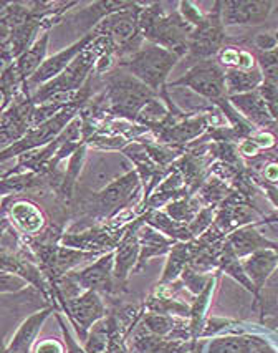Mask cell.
Instances as JSON below:
<instances>
[{
    "mask_svg": "<svg viewBox=\"0 0 278 353\" xmlns=\"http://www.w3.org/2000/svg\"><path fill=\"white\" fill-rule=\"evenodd\" d=\"M139 28L142 39L149 43L159 45L166 50L175 52L184 57L189 47V39L194 32V27L187 23L181 14H164L162 3H151L142 7L139 14Z\"/></svg>",
    "mask_w": 278,
    "mask_h": 353,
    "instance_id": "1",
    "label": "cell"
},
{
    "mask_svg": "<svg viewBox=\"0 0 278 353\" xmlns=\"http://www.w3.org/2000/svg\"><path fill=\"white\" fill-rule=\"evenodd\" d=\"M111 48L114 50L111 42H109L106 37L96 35V39L93 40V42L89 43L58 77L53 78L48 83L39 86V88L32 93L34 103L40 105L42 101L48 100V98L53 95H60V93H78L80 90L87 85V81L89 80V77L93 75V72H95L98 59H100L105 52L111 50Z\"/></svg>",
    "mask_w": 278,
    "mask_h": 353,
    "instance_id": "2",
    "label": "cell"
},
{
    "mask_svg": "<svg viewBox=\"0 0 278 353\" xmlns=\"http://www.w3.org/2000/svg\"><path fill=\"white\" fill-rule=\"evenodd\" d=\"M181 59L179 53L148 43L125 59L118 60V68L128 72L153 90L158 97H161V93L167 90V78Z\"/></svg>",
    "mask_w": 278,
    "mask_h": 353,
    "instance_id": "3",
    "label": "cell"
},
{
    "mask_svg": "<svg viewBox=\"0 0 278 353\" xmlns=\"http://www.w3.org/2000/svg\"><path fill=\"white\" fill-rule=\"evenodd\" d=\"M106 100L114 117L136 121L139 112L158 95L125 70L106 73Z\"/></svg>",
    "mask_w": 278,
    "mask_h": 353,
    "instance_id": "4",
    "label": "cell"
},
{
    "mask_svg": "<svg viewBox=\"0 0 278 353\" xmlns=\"http://www.w3.org/2000/svg\"><path fill=\"white\" fill-rule=\"evenodd\" d=\"M142 7L136 3L131 9L109 14L93 28L95 35L106 37L120 59L131 55L142 47V34L139 28V14Z\"/></svg>",
    "mask_w": 278,
    "mask_h": 353,
    "instance_id": "5",
    "label": "cell"
},
{
    "mask_svg": "<svg viewBox=\"0 0 278 353\" xmlns=\"http://www.w3.org/2000/svg\"><path fill=\"white\" fill-rule=\"evenodd\" d=\"M83 101L85 97L81 95L80 100H76L75 103L70 105L68 108L63 110V112L55 114L52 120L45 121L39 126H32V128L25 133V137L20 138L19 141L10 143L9 146L3 148V150L0 151V163L9 161L12 158H19V156L27 153V151L47 146L50 145L52 141H55V139L63 133L70 123H72V120H75V118L78 117Z\"/></svg>",
    "mask_w": 278,
    "mask_h": 353,
    "instance_id": "6",
    "label": "cell"
},
{
    "mask_svg": "<svg viewBox=\"0 0 278 353\" xmlns=\"http://www.w3.org/2000/svg\"><path fill=\"white\" fill-rule=\"evenodd\" d=\"M175 86L191 88L199 97L206 98V100L215 105L220 100H224V98H227L226 72H224V68L220 67L217 61L212 60L197 61L179 80H174L173 83H167V88H175Z\"/></svg>",
    "mask_w": 278,
    "mask_h": 353,
    "instance_id": "7",
    "label": "cell"
},
{
    "mask_svg": "<svg viewBox=\"0 0 278 353\" xmlns=\"http://www.w3.org/2000/svg\"><path fill=\"white\" fill-rule=\"evenodd\" d=\"M222 2H215L214 9L204 15L202 22L194 27L187 53L199 61L211 60L226 47V27L222 23Z\"/></svg>",
    "mask_w": 278,
    "mask_h": 353,
    "instance_id": "8",
    "label": "cell"
},
{
    "mask_svg": "<svg viewBox=\"0 0 278 353\" xmlns=\"http://www.w3.org/2000/svg\"><path fill=\"white\" fill-rule=\"evenodd\" d=\"M138 172L129 171L128 174L121 176L120 179L108 184L105 190L93 192L92 199L88 201L85 209H87L92 216H111L133 199V192L138 190Z\"/></svg>",
    "mask_w": 278,
    "mask_h": 353,
    "instance_id": "9",
    "label": "cell"
},
{
    "mask_svg": "<svg viewBox=\"0 0 278 353\" xmlns=\"http://www.w3.org/2000/svg\"><path fill=\"white\" fill-rule=\"evenodd\" d=\"M65 310H67L68 319L76 328L81 342H85L88 336V332L96 322L105 319L106 309L105 303L101 301L100 294L93 290H85L83 294H78L76 297L68 299L63 302Z\"/></svg>",
    "mask_w": 278,
    "mask_h": 353,
    "instance_id": "10",
    "label": "cell"
},
{
    "mask_svg": "<svg viewBox=\"0 0 278 353\" xmlns=\"http://www.w3.org/2000/svg\"><path fill=\"white\" fill-rule=\"evenodd\" d=\"M83 168L85 186L95 192L105 190L108 184L116 181L131 171L129 163L122 156L103 153V151L96 153L95 158L89 159V161H85Z\"/></svg>",
    "mask_w": 278,
    "mask_h": 353,
    "instance_id": "11",
    "label": "cell"
},
{
    "mask_svg": "<svg viewBox=\"0 0 278 353\" xmlns=\"http://www.w3.org/2000/svg\"><path fill=\"white\" fill-rule=\"evenodd\" d=\"M95 39H96L95 32L92 30L89 34H85L83 37H81L80 40H76L75 43L70 45V47L56 52L55 55L48 57V59L43 61L42 67L39 68V72H36L35 75L25 83L28 86V90H30V93H34L39 86L48 83V81L53 80V78L58 77L60 73L63 72V70L67 68L68 65L72 63V61L75 60L76 57H78L80 53L83 52L85 48H87Z\"/></svg>",
    "mask_w": 278,
    "mask_h": 353,
    "instance_id": "12",
    "label": "cell"
},
{
    "mask_svg": "<svg viewBox=\"0 0 278 353\" xmlns=\"http://www.w3.org/2000/svg\"><path fill=\"white\" fill-rule=\"evenodd\" d=\"M275 3L270 0H232L222 2L224 27L235 26H260L272 14Z\"/></svg>",
    "mask_w": 278,
    "mask_h": 353,
    "instance_id": "13",
    "label": "cell"
},
{
    "mask_svg": "<svg viewBox=\"0 0 278 353\" xmlns=\"http://www.w3.org/2000/svg\"><path fill=\"white\" fill-rule=\"evenodd\" d=\"M113 269L114 252L101 256L95 264L88 265L75 274H67V277L81 290H93L98 294L113 292Z\"/></svg>",
    "mask_w": 278,
    "mask_h": 353,
    "instance_id": "14",
    "label": "cell"
},
{
    "mask_svg": "<svg viewBox=\"0 0 278 353\" xmlns=\"http://www.w3.org/2000/svg\"><path fill=\"white\" fill-rule=\"evenodd\" d=\"M228 101L234 106L235 112L242 114V118L253 126H259L264 130H278V123L270 112L268 105L261 98L259 92L244 93V95L228 97Z\"/></svg>",
    "mask_w": 278,
    "mask_h": 353,
    "instance_id": "15",
    "label": "cell"
},
{
    "mask_svg": "<svg viewBox=\"0 0 278 353\" xmlns=\"http://www.w3.org/2000/svg\"><path fill=\"white\" fill-rule=\"evenodd\" d=\"M138 327L139 328L134 332L133 340H131V350L136 353H187L194 345L181 342V340H173L169 336L151 334L142 323Z\"/></svg>",
    "mask_w": 278,
    "mask_h": 353,
    "instance_id": "16",
    "label": "cell"
},
{
    "mask_svg": "<svg viewBox=\"0 0 278 353\" xmlns=\"http://www.w3.org/2000/svg\"><path fill=\"white\" fill-rule=\"evenodd\" d=\"M242 268L250 279V282L255 285L257 292L265 285L273 270L278 268V256L275 249H260L257 252L250 254L242 261ZM259 295V294H257Z\"/></svg>",
    "mask_w": 278,
    "mask_h": 353,
    "instance_id": "17",
    "label": "cell"
},
{
    "mask_svg": "<svg viewBox=\"0 0 278 353\" xmlns=\"http://www.w3.org/2000/svg\"><path fill=\"white\" fill-rule=\"evenodd\" d=\"M12 223L19 228L25 236H35V234L42 232L45 228V216L40 211V208L32 201L19 199L12 203L9 208Z\"/></svg>",
    "mask_w": 278,
    "mask_h": 353,
    "instance_id": "18",
    "label": "cell"
},
{
    "mask_svg": "<svg viewBox=\"0 0 278 353\" xmlns=\"http://www.w3.org/2000/svg\"><path fill=\"white\" fill-rule=\"evenodd\" d=\"M226 248L235 257H247L260 249H277L278 244L268 241L253 228H244L231 234V237L226 242Z\"/></svg>",
    "mask_w": 278,
    "mask_h": 353,
    "instance_id": "19",
    "label": "cell"
},
{
    "mask_svg": "<svg viewBox=\"0 0 278 353\" xmlns=\"http://www.w3.org/2000/svg\"><path fill=\"white\" fill-rule=\"evenodd\" d=\"M52 314H55V312L52 309H45L36 312L32 317H28L25 322L20 325L9 347H7L2 353H30V348L34 347L36 335L42 330L45 320L50 317Z\"/></svg>",
    "mask_w": 278,
    "mask_h": 353,
    "instance_id": "20",
    "label": "cell"
},
{
    "mask_svg": "<svg viewBox=\"0 0 278 353\" xmlns=\"http://www.w3.org/2000/svg\"><path fill=\"white\" fill-rule=\"evenodd\" d=\"M139 237L136 236V231H129L128 234L122 236L118 245V250L114 252V269L113 276L116 281L125 282L131 270H134L139 259Z\"/></svg>",
    "mask_w": 278,
    "mask_h": 353,
    "instance_id": "21",
    "label": "cell"
},
{
    "mask_svg": "<svg viewBox=\"0 0 278 353\" xmlns=\"http://www.w3.org/2000/svg\"><path fill=\"white\" fill-rule=\"evenodd\" d=\"M48 43H50V34L45 32L43 35L39 37V40L32 45L28 50H25L19 59H15L14 65L17 68L20 78L23 83H27L32 77L39 72L43 61L48 59Z\"/></svg>",
    "mask_w": 278,
    "mask_h": 353,
    "instance_id": "22",
    "label": "cell"
},
{
    "mask_svg": "<svg viewBox=\"0 0 278 353\" xmlns=\"http://www.w3.org/2000/svg\"><path fill=\"white\" fill-rule=\"evenodd\" d=\"M208 114L202 117H191L184 118L182 121L175 123L173 126L162 128L161 133H158L159 139L167 143H187L192 139L199 138L204 131L207 130Z\"/></svg>",
    "mask_w": 278,
    "mask_h": 353,
    "instance_id": "23",
    "label": "cell"
},
{
    "mask_svg": "<svg viewBox=\"0 0 278 353\" xmlns=\"http://www.w3.org/2000/svg\"><path fill=\"white\" fill-rule=\"evenodd\" d=\"M139 234V248H141V254H139L138 264L134 270H139L145 268L146 262L151 257H156L159 254H164L169 249H173V241L166 239L162 234H159L156 229L151 228V225H145L141 228Z\"/></svg>",
    "mask_w": 278,
    "mask_h": 353,
    "instance_id": "24",
    "label": "cell"
},
{
    "mask_svg": "<svg viewBox=\"0 0 278 353\" xmlns=\"http://www.w3.org/2000/svg\"><path fill=\"white\" fill-rule=\"evenodd\" d=\"M226 72V88L227 97L244 95V93L255 92L264 83L260 67L252 70H224Z\"/></svg>",
    "mask_w": 278,
    "mask_h": 353,
    "instance_id": "25",
    "label": "cell"
},
{
    "mask_svg": "<svg viewBox=\"0 0 278 353\" xmlns=\"http://www.w3.org/2000/svg\"><path fill=\"white\" fill-rule=\"evenodd\" d=\"M260 336L255 335H227L212 340L207 353H253Z\"/></svg>",
    "mask_w": 278,
    "mask_h": 353,
    "instance_id": "26",
    "label": "cell"
},
{
    "mask_svg": "<svg viewBox=\"0 0 278 353\" xmlns=\"http://www.w3.org/2000/svg\"><path fill=\"white\" fill-rule=\"evenodd\" d=\"M145 219L148 221L151 228H156L162 234H166V236L169 237H174V239L186 241L192 237L189 228H186L184 224L175 223V221L171 219V217H167L166 214H162V212H153V214L145 216Z\"/></svg>",
    "mask_w": 278,
    "mask_h": 353,
    "instance_id": "27",
    "label": "cell"
},
{
    "mask_svg": "<svg viewBox=\"0 0 278 353\" xmlns=\"http://www.w3.org/2000/svg\"><path fill=\"white\" fill-rule=\"evenodd\" d=\"M189 252H191V245H186V244H178L171 249V256L166 264L164 276L161 279V284L173 282L174 279L181 274L184 265H186L187 257H189Z\"/></svg>",
    "mask_w": 278,
    "mask_h": 353,
    "instance_id": "28",
    "label": "cell"
},
{
    "mask_svg": "<svg viewBox=\"0 0 278 353\" xmlns=\"http://www.w3.org/2000/svg\"><path fill=\"white\" fill-rule=\"evenodd\" d=\"M85 352L87 353H106L108 350V325H106V317L101 319L92 327L88 332L87 340H85Z\"/></svg>",
    "mask_w": 278,
    "mask_h": 353,
    "instance_id": "29",
    "label": "cell"
},
{
    "mask_svg": "<svg viewBox=\"0 0 278 353\" xmlns=\"http://www.w3.org/2000/svg\"><path fill=\"white\" fill-rule=\"evenodd\" d=\"M257 60H259L264 83L272 85L278 90V48L270 52H259Z\"/></svg>",
    "mask_w": 278,
    "mask_h": 353,
    "instance_id": "30",
    "label": "cell"
},
{
    "mask_svg": "<svg viewBox=\"0 0 278 353\" xmlns=\"http://www.w3.org/2000/svg\"><path fill=\"white\" fill-rule=\"evenodd\" d=\"M142 325L146 327V330H149L151 334L159 335V336H169L175 330V320L166 314H156V312H151V314L145 315L142 319Z\"/></svg>",
    "mask_w": 278,
    "mask_h": 353,
    "instance_id": "31",
    "label": "cell"
},
{
    "mask_svg": "<svg viewBox=\"0 0 278 353\" xmlns=\"http://www.w3.org/2000/svg\"><path fill=\"white\" fill-rule=\"evenodd\" d=\"M199 212H200L199 208L195 206L194 203H191V201H186V199L174 201V203H171L169 208H167V214H169L171 219L179 224H186V223L191 224Z\"/></svg>",
    "mask_w": 278,
    "mask_h": 353,
    "instance_id": "32",
    "label": "cell"
},
{
    "mask_svg": "<svg viewBox=\"0 0 278 353\" xmlns=\"http://www.w3.org/2000/svg\"><path fill=\"white\" fill-rule=\"evenodd\" d=\"M28 282L23 277L12 272H3L0 270V294H12L25 289Z\"/></svg>",
    "mask_w": 278,
    "mask_h": 353,
    "instance_id": "33",
    "label": "cell"
},
{
    "mask_svg": "<svg viewBox=\"0 0 278 353\" xmlns=\"http://www.w3.org/2000/svg\"><path fill=\"white\" fill-rule=\"evenodd\" d=\"M55 317L58 320L60 323V328H61V334H63V340H65V347H67V353H87L85 352V348L80 347V343H76L75 340H73L72 334H70L67 323H65L63 317H61V314L58 312H55Z\"/></svg>",
    "mask_w": 278,
    "mask_h": 353,
    "instance_id": "34",
    "label": "cell"
},
{
    "mask_svg": "<svg viewBox=\"0 0 278 353\" xmlns=\"http://www.w3.org/2000/svg\"><path fill=\"white\" fill-rule=\"evenodd\" d=\"M253 45L257 47L259 52H270L278 48L275 35L270 34V32H264V34H257L253 37Z\"/></svg>",
    "mask_w": 278,
    "mask_h": 353,
    "instance_id": "35",
    "label": "cell"
},
{
    "mask_svg": "<svg viewBox=\"0 0 278 353\" xmlns=\"http://www.w3.org/2000/svg\"><path fill=\"white\" fill-rule=\"evenodd\" d=\"M211 219H212V211H211V209H206V211H200L199 214L195 216V219L192 221L189 225H187L192 236H197L199 232H202L204 229H206L207 225L211 224Z\"/></svg>",
    "mask_w": 278,
    "mask_h": 353,
    "instance_id": "36",
    "label": "cell"
},
{
    "mask_svg": "<svg viewBox=\"0 0 278 353\" xmlns=\"http://www.w3.org/2000/svg\"><path fill=\"white\" fill-rule=\"evenodd\" d=\"M34 353H67V350H65V343L55 339H47L35 345Z\"/></svg>",
    "mask_w": 278,
    "mask_h": 353,
    "instance_id": "37",
    "label": "cell"
},
{
    "mask_svg": "<svg viewBox=\"0 0 278 353\" xmlns=\"http://www.w3.org/2000/svg\"><path fill=\"white\" fill-rule=\"evenodd\" d=\"M14 61H15V57H14V52H12L10 45L3 43L2 47H0V77L6 73V70L9 68Z\"/></svg>",
    "mask_w": 278,
    "mask_h": 353,
    "instance_id": "38",
    "label": "cell"
},
{
    "mask_svg": "<svg viewBox=\"0 0 278 353\" xmlns=\"http://www.w3.org/2000/svg\"><path fill=\"white\" fill-rule=\"evenodd\" d=\"M265 178H267L270 183L278 181V164L275 163L268 164L267 170H265Z\"/></svg>",
    "mask_w": 278,
    "mask_h": 353,
    "instance_id": "39",
    "label": "cell"
},
{
    "mask_svg": "<svg viewBox=\"0 0 278 353\" xmlns=\"http://www.w3.org/2000/svg\"><path fill=\"white\" fill-rule=\"evenodd\" d=\"M253 353H277V350L273 347H270V343L265 342L264 339H260V342L257 345L255 352Z\"/></svg>",
    "mask_w": 278,
    "mask_h": 353,
    "instance_id": "40",
    "label": "cell"
},
{
    "mask_svg": "<svg viewBox=\"0 0 278 353\" xmlns=\"http://www.w3.org/2000/svg\"><path fill=\"white\" fill-rule=\"evenodd\" d=\"M267 191H268L270 198L273 199V203H275L277 206H278V191L275 190V188H270V186H267Z\"/></svg>",
    "mask_w": 278,
    "mask_h": 353,
    "instance_id": "41",
    "label": "cell"
},
{
    "mask_svg": "<svg viewBox=\"0 0 278 353\" xmlns=\"http://www.w3.org/2000/svg\"><path fill=\"white\" fill-rule=\"evenodd\" d=\"M3 43H6V42H3V40H2V39H0V47H2V45H3Z\"/></svg>",
    "mask_w": 278,
    "mask_h": 353,
    "instance_id": "42",
    "label": "cell"
},
{
    "mask_svg": "<svg viewBox=\"0 0 278 353\" xmlns=\"http://www.w3.org/2000/svg\"><path fill=\"white\" fill-rule=\"evenodd\" d=\"M275 250H277V256H278V248H277V249H275Z\"/></svg>",
    "mask_w": 278,
    "mask_h": 353,
    "instance_id": "43",
    "label": "cell"
}]
</instances>
